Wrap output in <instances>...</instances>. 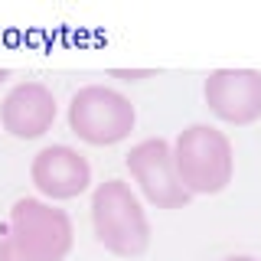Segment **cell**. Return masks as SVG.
Wrapping results in <instances>:
<instances>
[{
  "instance_id": "cell-5",
  "label": "cell",
  "mask_w": 261,
  "mask_h": 261,
  "mask_svg": "<svg viewBox=\"0 0 261 261\" xmlns=\"http://www.w3.org/2000/svg\"><path fill=\"white\" fill-rule=\"evenodd\" d=\"M127 173L141 186L147 202L157 209H183L190 202V193L183 190L173 167V147L163 137H147V141L134 144L127 153Z\"/></svg>"
},
{
  "instance_id": "cell-9",
  "label": "cell",
  "mask_w": 261,
  "mask_h": 261,
  "mask_svg": "<svg viewBox=\"0 0 261 261\" xmlns=\"http://www.w3.org/2000/svg\"><path fill=\"white\" fill-rule=\"evenodd\" d=\"M111 75L121 79V82H141V79H150L153 69H114Z\"/></svg>"
},
{
  "instance_id": "cell-10",
  "label": "cell",
  "mask_w": 261,
  "mask_h": 261,
  "mask_svg": "<svg viewBox=\"0 0 261 261\" xmlns=\"http://www.w3.org/2000/svg\"><path fill=\"white\" fill-rule=\"evenodd\" d=\"M225 261H258L255 255H232V258H225Z\"/></svg>"
},
{
  "instance_id": "cell-6",
  "label": "cell",
  "mask_w": 261,
  "mask_h": 261,
  "mask_svg": "<svg viewBox=\"0 0 261 261\" xmlns=\"http://www.w3.org/2000/svg\"><path fill=\"white\" fill-rule=\"evenodd\" d=\"M209 111L225 124H255L261 118V72L216 69L202 85Z\"/></svg>"
},
{
  "instance_id": "cell-7",
  "label": "cell",
  "mask_w": 261,
  "mask_h": 261,
  "mask_svg": "<svg viewBox=\"0 0 261 261\" xmlns=\"http://www.w3.org/2000/svg\"><path fill=\"white\" fill-rule=\"evenodd\" d=\"M30 176H33V186L43 196H49L53 202L75 199V196H82L92 186V167H88V160L65 144L43 147L33 157Z\"/></svg>"
},
{
  "instance_id": "cell-2",
  "label": "cell",
  "mask_w": 261,
  "mask_h": 261,
  "mask_svg": "<svg viewBox=\"0 0 261 261\" xmlns=\"http://www.w3.org/2000/svg\"><path fill=\"white\" fill-rule=\"evenodd\" d=\"M92 228L105 251L118 258H137L150 245V222L124 179H105L92 196Z\"/></svg>"
},
{
  "instance_id": "cell-3",
  "label": "cell",
  "mask_w": 261,
  "mask_h": 261,
  "mask_svg": "<svg viewBox=\"0 0 261 261\" xmlns=\"http://www.w3.org/2000/svg\"><path fill=\"white\" fill-rule=\"evenodd\" d=\"M173 167L190 196H216L232 183V141L209 124H190L173 144Z\"/></svg>"
},
{
  "instance_id": "cell-4",
  "label": "cell",
  "mask_w": 261,
  "mask_h": 261,
  "mask_svg": "<svg viewBox=\"0 0 261 261\" xmlns=\"http://www.w3.org/2000/svg\"><path fill=\"white\" fill-rule=\"evenodd\" d=\"M137 111L121 92L108 85H85L69 101V127L92 147H111L130 137Z\"/></svg>"
},
{
  "instance_id": "cell-1",
  "label": "cell",
  "mask_w": 261,
  "mask_h": 261,
  "mask_svg": "<svg viewBox=\"0 0 261 261\" xmlns=\"http://www.w3.org/2000/svg\"><path fill=\"white\" fill-rule=\"evenodd\" d=\"M72 242L75 228L69 212L23 196L0 225V261H65Z\"/></svg>"
},
{
  "instance_id": "cell-8",
  "label": "cell",
  "mask_w": 261,
  "mask_h": 261,
  "mask_svg": "<svg viewBox=\"0 0 261 261\" xmlns=\"http://www.w3.org/2000/svg\"><path fill=\"white\" fill-rule=\"evenodd\" d=\"M56 121V95L43 82H20L0 105V124L16 141H36Z\"/></svg>"
},
{
  "instance_id": "cell-11",
  "label": "cell",
  "mask_w": 261,
  "mask_h": 261,
  "mask_svg": "<svg viewBox=\"0 0 261 261\" xmlns=\"http://www.w3.org/2000/svg\"><path fill=\"white\" fill-rule=\"evenodd\" d=\"M7 79H10V72H7V69H0V85H4Z\"/></svg>"
}]
</instances>
